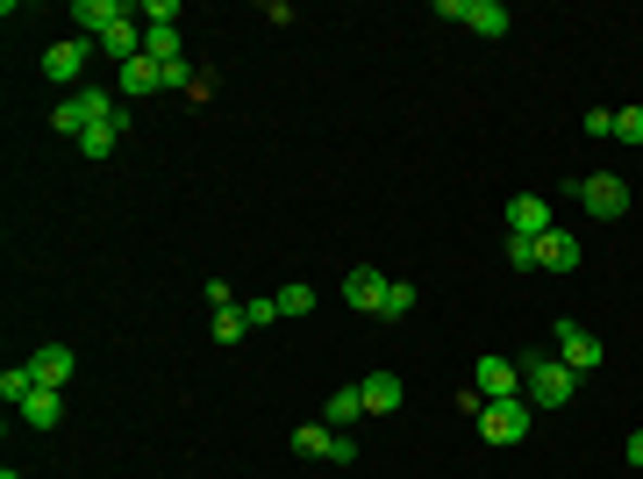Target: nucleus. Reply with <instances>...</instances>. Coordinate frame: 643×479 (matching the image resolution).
I'll return each mask as SVG.
<instances>
[{
  "mask_svg": "<svg viewBox=\"0 0 643 479\" xmlns=\"http://www.w3.org/2000/svg\"><path fill=\"white\" fill-rule=\"evenodd\" d=\"M522 394H529V408H572L579 373L558 358V351H529L522 358Z\"/></svg>",
  "mask_w": 643,
  "mask_h": 479,
  "instance_id": "obj_1",
  "label": "nucleus"
},
{
  "mask_svg": "<svg viewBox=\"0 0 643 479\" xmlns=\"http://www.w3.org/2000/svg\"><path fill=\"white\" fill-rule=\"evenodd\" d=\"M115 115H122V93H115V86H79V93H65V101L51 108V129L79 143L86 129H101V122H115Z\"/></svg>",
  "mask_w": 643,
  "mask_h": 479,
  "instance_id": "obj_2",
  "label": "nucleus"
},
{
  "mask_svg": "<svg viewBox=\"0 0 643 479\" xmlns=\"http://www.w3.org/2000/svg\"><path fill=\"white\" fill-rule=\"evenodd\" d=\"M565 193H572V201L587 207L593 223H615V215H629V187L615 179V172H587V179H572Z\"/></svg>",
  "mask_w": 643,
  "mask_h": 479,
  "instance_id": "obj_3",
  "label": "nucleus"
},
{
  "mask_svg": "<svg viewBox=\"0 0 643 479\" xmlns=\"http://www.w3.org/2000/svg\"><path fill=\"white\" fill-rule=\"evenodd\" d=\"M479 437L487 444H522L529 437V394H508V401H479Z\"/></svg>",
  "mask_w": 643,
  "mask_h": 479,
  "instance_id": "obj_4",
  "label": "nucleus"
},
{
  "mask_svg": "<svg viewBox=\"0 0 643 479\" xmlns=\"http://www.w3.org/2000/svg\"><path fill=\"white\" fill-rule=\"evenodd\" d=\"M551 351H558V358L572 365L579 379H587L593 365L608 358V351H601V337H593V329H579V323H551Z\"/></svg>",
  "mask_w": 643,
  "mask_h": 479,
  "instance_id": "obj_5",
  "label": "nucleus"
},
{
  "mask_svg": "<svg viewBox=\"0 0 643 479\" xmlns=\"http://www.w3.org/2000/svg\"><path fill=\"white\" fill-rule=\"evenodd\" d=\"M472 394H479V401L522 394V358H479V365H472Z\"/></svg>",
  "mask_w": 643,
  "mask_h": 479,
  "instance_id": "obj_6",
  "label": "nucleus"
},
{
  "mask_svg": "<svg viewBox=\"0 0 643 479\" xmlns=\"http://www.w3.org/2000/svg\"><path fill=\"white\" fill-rule=\"evenodd\" d=\"M551 229H558V223H551V201H543V193H515V201H508V237L537 243V237H551Z\"/></svg>",
  "mask_w": 643,
  "mask_h": 479,
  "instance_id": "obj_7",
  "label": "nucleus"
},
{
  "mask_svg": "<svg viewBox=\"0 0 643 479\" xmlns=\"http://www.w3.org/2000/svg\"><path fill=\"white\" fill-rule=\"evenodd\" d=\"M86 58H93V43H86V36H65V43H51V51H43V79L72 86V79L86 72ZM72 93H79V86H72Z\"/></svg>",
  "mask_w": 643,
  "mask_h": 479,
  "instance_id": "obj_8",
  "label": "nucleus"
},
{
  "mask_svg": "<svg viewBox=\"0 0 643 479\" xmlns=\"http://www.w3.org/2000/svg\"><path fill=\"white\" fill-rule=\"evenodd\" d=\"M387 287H393V279L379 273V265H351V279H343V301H351V308H365V315H379V308H387Z\"/></svg>",
  "mask_w": 643,
  "mask_h": 479,
  "instance_id": "obj_9",
  "label": "nucleus"
},
{
  "mask_svg": "<svg viewBox=\"0 0 643 479\" xmlns=\"http://www.w3.org/2000/svg\"><path fill=\"white\" fill-rule=\"evenodd\" d=\"M122 15H129V0H79V8H72V29H79V36H93V43H101V36L115 29Z\"/></svg>",
  "mask_w": 643,
  "mask_h": 479,
  "instance_id": "obj_10",
  "label": "nucleus"
},
{
  "mask_svg": "<svg viewBox=\"0 0 643 479\" xmlns=\"http://www.w3.org/2000/svg\"><path fill=\"white\" fill-rule=\"evenodd\" d=\"M357 394H365V415H393L407 401V387H401V373H365V379H357Z\"/></svg>",
  "mask_w": 643,
  "mask_h": 479,
  "instance_id": "obj_11",
  "label": "nucleus"
},
{
  "mask_svg": "<svg viewBox=\"0 0 643 479\" xmlns=\"http://www.w3.org/2000/svg\"><path fill=\"white\" fill-rule=\"evenodd\" d=\"M457 22H465V29H472V36H487V43H493V36H508V8H501V0H465V8H457Z\"/></svg>",
  "mask_w": 643,
  "mask_h": 479,
  "instance_id": "obj_12",
  "label": "nucleus"
},
{
  "mask_svg": "<svg viewBox=\"0 0 643 479\" xmlns=\"http://www.w3.org/2000/svg\"><path fill=\"white\" fill-rule=\"evenodd\" d=\"M72 343H43V351H36L29 358V373H36V387H58V394H65V379H72Z\"/></svg>",
  "mask_w": 643,
  "mask_h": 479,
  "instance_id": "obj_13",
  "label": "nucleus"
},
{
  "mask_svg": "<svg viewBox=\"0 0 643 479\" xmlns=\"http://www.w3.org/2000/svg\"><path fill=\"white\" fill-rule=\"evenodd\" d=\"M537 265H543V273H579V237H572V229L537 237Z\"/></svg>",
  "mask_w": 643,
  "mask_h": 479,
  "instance_id": "obj_14",
  "label": "nucleus"
},
{
  "mask_svg": "<svg viewBox=\"0 0 643 479\" xmlns=\"http://www.w3.org/2000/svg\"><path fill=\"white\" fill-rule=\"evenodd\" d=\"M157 86H165V65H151V58H136V65H122L115 93H122V101H143V93H157Z\"/></svg>",
  "mask_w": 643,
  "mask_h": 479,
  "instance_id": "obj_15",
  "label": "nucleus"
},
{
  "mask_svg": "<svg viewBox=\"0 0 643 479\" xmlns=\"http://www.w3.org/2000/svg\"><path fill=\"white\" fill-rule=\"evenodd\" d=\"M58 415H65V394H58V387H36V394L22 401V423L29 429H58Z\"/></svg>",
  "mask_w": 643,
  "mask_h": 479,
  "instance_id": "obj_16",
  "label": "nucleus"
},
{
  "mask_svg": "<svg viewBox=\"0 0 643 479\" xmlns=\"http://www.w3.org/2000/svg\"><path fill=\"white\" fill-rule=\"evenodd\" d=\"M322 423H329V429L365 423V394H357V387H337V394H329V408H322Z\"/></svg>",
  "mask_w": 643,
  "mask_h": 479,
  "instance_id": "obj_17",
  "label": "nucleus"
},
{
  "mask_svg": "<svg viewBox=\"0 0 643 479\" xmlns=\"http://www.w3.org/2000/svg\"><path fill=\"white\" fill-rule=\"evenodd\" d=\"M122 137H129V108H122L115 122H101V129H86V137H79V151H86V157H108Z\"/></svg>",
  "mask_w": 643,
  "mask_h": 479,
  "instance_id": "obj_18",
  "label": "nucleus"
},
{
  "mask_svg": "<svg viewBox=\"0 0 643 479\" xmlns=\"http://www.w3.org/2000/svg\"><path fill=\"white\" fill-rule=\"evenodd\" d=\"M329 444H337V429H329V423H301V429H293V451H301V458H329Z\"/></svg>",
  "mask_w": 643,
  "mask_h": 479,
  "instance_id": "obj_19",
  "label": "nucleus"
},
{
  "mask_svg": "<svg viewBox=\"0 0 643 479\" xmlns=\"http://www.w3.org/2000/svg\"><path fill=\"white\" fill-rule=\"evenodd\" d=\"M29 394H36V373H29V365H8V373H0V401H8V408H22Z\"/></svg>",
  "mask_w": 643,
  "mask_h": 479,
  "instance_id": "obj_20",
  "label": "nucleus"
},
{
  "mask_svg": "<svg viewBox=\"0 0 643 479\" xmlns=\"http://www.w3.org/2000/svg\"><path fill=\"white\" fill-rule=\"evenodd\" d=\"M143 58L151 65H179V29H143Z\"/></svg>",
  "mask_w": 643,
  "mask_h": 479,
  "instance_id": "obj_21",
  "label": "nucleus"
},
{
  "mask_svg": "<svg viewBox=\"0 0 643 479\" xmlns=\"http://www.w3.org/2000/svg\"><path fill=\"white\" fill-rule=\"evenodd\" d=\"M243 323H251V329L279 323V293H251V301H243Z\"/></svg>",
  "mask_w": 643,
  "mask_h": 479,
  "instance_id": "obj_22",
  "label": "nucleus"
},
{
  "mask_svg": "<svg viewBox=\"0 0 643 479\" xmlns=\"http://www.w3.org/2000/svg\"><path fill=\"white\" fill-rule=\"evenodd\" d=\"M407 308H415V287H407V279H393V287H387V308H379V323H401Z\"/></svg>",
  "mask_w": 643,
  "mask_h": 479,
  "instance_id": "obj_23",
  "label": "nucleus"
},
{
  "mask_svg": "<svg viewBox=\"0 0 643 479\" xmlns=\"http://www.w3.org/2000/svg\"><path fill=\"white\" fill-rule=\"evenodd\" d=\"M243 308H215V343H243Z\"/></svg>",
  "mask_w": 643,
  "mask_h": 479,
  "instance_id": "obj_24",
  "label": "nucleus"
},
{
  "mask_svg": "<svg viewBox=\"0 0 643 479\" xmlns=\"http://www.w3.org/2000/svg\"><path fill=\"white\" fill-rule=\"evenodd\" d=\"M307 308H315V287H301V279L279 287V315H307Z\"/></svg>",
  "mask_w": 643,
  "mask_h": 479,
  "instance_id": "obj_25",
  "label": "nucleus"
},
{
  "mask_svg": "<svg viewBox=\"0 0 643 479\" xmlns=\"http://www.w3.org/2000/svg\"><path fill=\"white\" fill-rule=\"evenodd\" d=\"M615 143H643V108H615Z\"/></svg>",
  "mask_w": 643,
  "mask_h": 479,
  "instance_id": "obj_26",
  "label": "nucleus"
},
{
  "mask_svg": "<svg viewBox=\"0 0 643 479\" xmlns=\"http://www.w3.org/2000/svg\"><path fill=\"white\" fill-rule=\"evenodd\" d=\"M508 265H515V273H537V243H529V237H508Z\"/></svg>",
  "mask_w": 643,
  "mask_h": 479,
  "instance_id": "obj_27",
  "label": "nucleus"
},
{
  "mask_svg": "<svg viewBox=\"0 0 643 479\" xmlns=\"http://www.w3.org/2000/svg\"><path fill=\"white\" fill-rule=\"evenodd\" d=\"M587 137H615V108H587Z\"/></svg>",
  "mask_w": 643,
  "mask_h": 479,
  "instance_id": "obj_28",
  "label": "nucleus"
},
{
  "mask_svg": "<svg viewBox=\"0 0 643 479\" xmlns=\"http://www.w3.org/2000/svg\"><path fill=\"white\" fill-rule=\"evenodd\" d=\"M329 465H357V444L343 437V429H337V444H329Z\"/></svg>",
  "mask_w": 643,
  "mask_h": 479,
  "instance_id": "obj_29",
  "label": "nucleus"
},
{
  "mask_svg": "<svg viewBox=\"0 0 643 479\" xmlns=\"http://www.w3.org/2000/svg\"><path fill=\"white\" fill-rule=\"evenodd\" d=\"M622 451H629V465H636V472H643V429H636V437H629Z\"/></svg>",
  "mask_w": 643,
  "mask_h": 479,
  "instance_id": "obj_30",
  "label": "nucleus"
},
{
  "mask_svg": "<svg viewBox=\"0 0 643 479\" xmlns=\"http://www.w3.org/2000/svg\"><path fill=\"white\" fill-rule=\"evenodd\" d=\"M0 479H22V472H0Z\"/></svg>",
  "mask_w": 643,
  "mask_h": 479,
  "instance_id": "obj_31",
  "label": "nucleus"
}]
</instances>
